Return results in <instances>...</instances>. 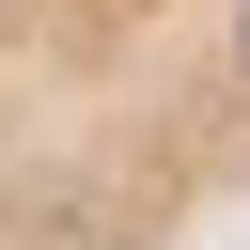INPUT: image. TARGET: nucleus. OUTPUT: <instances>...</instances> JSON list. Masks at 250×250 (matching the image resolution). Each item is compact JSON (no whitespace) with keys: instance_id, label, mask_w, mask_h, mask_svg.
<instances>
[{"instance_id":"f257e3e1","label":"nucleus","mask_w":250,"mask_h":250,"mask_svg":"<svg viewBox=\"0 0 250 250\" xmlns=\"http://www.w3.org/2000/svg\"><path fill=\"white\" fill-rule=\"evenodd\" d=\"M250 203V94L203 0H0V250H172Z\"/></svg>"}]
</instances>
